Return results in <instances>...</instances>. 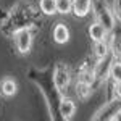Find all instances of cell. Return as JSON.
Returning <instances> with one entry per match:
<instances>
[{
    "instance_id": "9c48e42d",
    "label": "cell",
    "mask_w": 121,
    "mask_h": 121,
    "mask_svg": "<svg viewBox=\"0 0 121 121\" xmlns=\"http://www.w3.org/2000/svg\"><path fill=\"white\" fill-rule=\"evenodd\" d=\"M56 3V13L66 15L73 10V0H55Z\"/></svg>"
},
{
    "instance_id": "ba28073f",
    "label": "cell",
    "mask_w": 121,
    "mask_h": 121,
    "mask_svg": "<svg viewBox=\"0 0 121 121\" xmlns=\"http://www.w3.org/2000/svg\"><path fill=\"white\" fill-rule=\"evenodd\" d=\"M94 53H95V56L99 60H103L107 56V53H108V45L103 40H97L95 42V47H94Z\"/></svg>"
},
{
    "instance_id": "3957f363",
    "label": "cell",
    "mask_w": 121,
    "mask_h": 121,
    "mask_svg": "<svg viewBox=\"0 0 121 121\" xmlns=\"http://www.w3.org/2000/svg\"><path fill=\"white\" fill-rule=\"evenodd\" d=\"M53 81H55V86L58 89H65L68 82H69V74H68V69L63 68V66H60L58 69L55 71V78H53Z\"/></svg>"
},
{
    "instance_id": "7c38bea8",
    "label": "cell",
    "mask_w": 121,
    "mask_h": 121,
    "mask_svg": "<svg viewBox=\"0 0 121 121\" xmlns=\"http://www.w3.org/2000/svg\"><path fill=\"white\" fill-rule=\"evenodd\" d=\"M78 95L81 97V99H87L89 95H91V84H86V82H81L78 84Z\"/></svg>"
},
{
    "instance_id": "7a4b0ae2",
    "label": "cell",
    "mask_w": 121,
    "mask_h": 121,
    "mask_svg": "<svg viewBox=\"0 0 121 121\" xmlns=\"http://www.w3.org/2000/svg\"><path fill=\"white\" fill-rule=\"evenodd\" d=\"M92 0H73V11L76 16H86L91 10Z\"/></svg>"
},
{
    "instance_id": "8fae6325",
    "label": "cell",
    "mask_w": 121,
    "mask_h": 121,
    "mask_svg": "<svg viewBox=\"0 0 121 121\" xmlns=\"http://www.w3.org/2000/svg\"><path fill=\"white\" fill-rule=\"evenodd\" d=\"M110 76H112V79L115 82H120L121 81V63H113L110 66Z\"/></svg>"
},
{
    "instance_id": "30bf717a",
    "label": "cell",
    "mask_w": 121,
    "mask_h": 121,
    "mask_svg": "<svg viewBox=\"0 0 121 121\" xmlns=\"http://www.w3.org/2000/svg\"><path fill=\"white\" fill-rule=\"evenodd\" d=\"M40 10L45 15H53V13H56L55 0H40Z\"/></svg>"
},
{
    "instance_id": "6da1fadb",
    "label": "cell",
    "mask_w": 121,
    "mask_h": 121,
    "mask_svg": "<svg viewBox=\"0 0 121 121\" xmlns=\"http://www.w3.org/2000/svg\"><path fill=\"white\" fill-rule=\"evenodd\" d=\"M31 44H32V36L29 31H19L16 36V47H18L19 53H28L31 50Z\"/></svg>"
},
{
    "instance_id": "5bb4252c",
    "label": "cell",
    "mask_w": 121,
    "mask_h": 121,
    "mask_svg": "<svg viewBox=\"0 0 121 121\" xmlns=\"http://www.w3.org/2000/svg\"><path fill=\"white\" fill-rule=\"evenodd\" d=\"M115 95L121 99V81L120 82H115Z\"/></svg>"
},
{
    "instance_id": "8992f818",
    "label": "cell",
    "mask_w": 121,
    "mask_h": 121,
    "mask_svg": "<svg viewBox=\"0 0 121 121\" xmlns=\"http://www.w3.org/2000/svg\"><path fill=\"white\" fill-rule=\"evenodd\" d=\"M89 34L91 37L97 42V40H103L105 36H107V28L103 26L102 23H94L92 26L89 28Z\"/></svg>"
},
{
    "instance_id": "5b68a950",
    "label": "cell",
    "mask_w": 121,
    "mask_h": 121,
    "mask_svg": "<svg viewBox=\"0 0 121 121\" xmlns=\"http://www.w3.org/2000/svg\"><path fill=\"white\" fill-rule=\"evenodd\" d=\"M74 112H76L74 102H73V100H69V99H63V100H61V105H60V113L63 115V118H65V120L73 118Z\"/></svg>"
},
{
    "instance_id": "52a82bcc",
    "label": "cell",
    "mask_w": 121,
    "mask_h": 121,
    "mask_svg": "<svg viewBox=\"0 0 121 121\" xmlns=\"http://www.w3.org/2000/svg\"><path fill=\"white\" fill-rule=\"evenodd\" d=\"M0 91L5 97H13L16 94V82L13 79H3L2 86H0Z\"/></svg>"
},
{
    "instance_id": "277c9868",
    "label": "cell",
    "mask_w": 121,
    "mask_h": 121,
    "mask_svg": "<svg viewBox=\"0 0 121 121\" xmlns=\"http://www.w3.org/2000/svg\"><path fill=\"white\" fill-rule=\"evenodd\" d=\"M53 39H55L56 44H66L69 40V31L65 24H56L55 29H53Z\"/></svg>"
},
{
    "instance_id": "4fadbf2b",
    "label": "cell",
    "mask_w": 121,
    "mask_h": 121,
    "mask_svg": "<svg viewBox=\"0 0 121 121\" xmlns=\"http://www.w3.org/2000/svg\"><path fill=\"white\" fill-rule=\"evenodd\" d=\"M94 73H84L81 78H79V81L81 82H86V84H92V81H94Z\"/></svg>"
}]
</instances>
